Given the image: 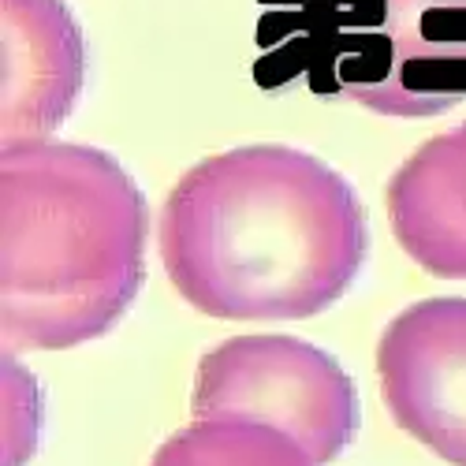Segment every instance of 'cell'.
I'll use <instances>...</instances> for the list:
<instances>
[{
    "instance_id": "obj_6",
    "label": "cell",
    "mask_w": 466,
    "mask_h": 466,
    "mask_svg": "<svg viewBox=\"0 0 466 466\" xmlns=\"http://www.w3.org/2000/svg\"><path fill=\"white\" fill-rule=\"evenodd\" d=\"M5 12V146L49 138L86 83V46L64 0H0Z\"/></svg>"
},
{
    "instance_id": "obj_4",
    "label": "cell",
    "mask_w": 466,
    "mask_h": 466,
    "mask_svg": "<svg viewBox=\"0 0 466 466\" xmlns=\"http://www.w3.org/2000/svg\"><path fill=\"white\" fill-rule=\"evenodd\" d=\"M190 414L273 425L318 466H329L359 433V392L339 362L314 343L236 336L202 355Z\"/></svg>"
},
{
    "instance_id": "obj_1",
    "label": "cell",
    "mask_w": 466,
    "mask_h": 466,
    "mask_svg": "<svg viewBox=\"0 0 466 466\" xmlns=\"http://www.w3.org/2000/svg\"><path fill=\"white\" fill-rule=\"evenodd\" d=\"M176 291L220 321H302L339 302L370 254L366 209L295 146H236L179 176L161 209Z\"/></svg>"
},
{
    "instance_id": "obj_3",
    "label": "cell",
    "mask_w": 466,
    "mask_h": 466,
    "mask_svg": "<svg viewBox=\"0 0 466 466\" xmlns=\"http://www.w3.org/2000/svg\"><path fill=\"white\" fill-rule=\"evenodd\" d=\"M265 90L343 97L380 116L466 101V0H258Z\"/></svg>"
},
{
    "instance_id": "obj_8",
    "label": "cell",
    "mask_w": 466,
    "mask_h": 466,
    "mask_svg": "<svg viewBox=\"0 0 466 466\" xmlns=\"http://www.w3.org/2000/svg\"><path fill=\"white\" fill-rule=\"evenodd\" d=\"M149 466H318L302 444L273 425L239 418H190Z\"/></svg>"
},
{
    "instance_id": "obj_7",
    "label": "cell",
    "mask_w": 466,
    "mask_h": 466,
    "mask_svg": "<svg viewBox=\"0 0 466 466\" xmlns=\"http://www.w3.org/2000/svg\"><path fill=\"white\" fill-rule=\"evenodd\" d=\"M388 224L430 277L466 280V120L421 142L388 179Z\"/></svg>"
},
{
    "instance_id": "obj_2",
    "label": "cell",
    "mask_w": 466,
    "mask_h": 466,
    "mask_svg": "<svg viewBox=\"0 0 466 466\" xmlns=\"http://www.w3.org/2000/svg\"><path fill=\"white\" fill-rule=\"evenodd\" d=\"M5 351L105 336L146 280L149 209L131 172L79 142H19L0 161Z\"/></svg>"
},
{
    "instance_id": "obj_5",
    "label": "cell",
    "mask_w": 466,
    "mask_h": 466,
    "mask_svg": "<svg viewBox=\"0 0 466 466\" xmlns=\"http://www.w3.org/2000/svg\"><path fill=\"white\" fill-rule=\"evenodd\" d=\"M380 396L396 425L451 466H466V299H425L377 343Z\"/></svg>"
}]
</instances>
